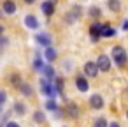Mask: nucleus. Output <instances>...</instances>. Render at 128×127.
Instances as JSON below:
<instances>
[{
	"mask_svg": "<svg viewBox=\"0 0 128 127\" xmlns=\"http://www.w3.org/2000/svg\"><path fill=\"white\" fill-rule=\"evenodd\" d=\"M112 60H114V64H116L118 67H124L126 62H128V55H126L124 48L114 46V48H112Z\"/></svg>",
	"mask_w": 128,
	"mask_h": 127,
	"instance_id": "nucleus-1",
	"label": "nucleus"
},
{
	"mask_svg": "<svg viewBox=\"0 0 128 127\" xmlns=\"http://www.w3.org/2000/svg\"><path fill=\"white\" fill-rule=\"evenodd\" d=\"M96 69H98V71L107 72V71L110 69V58H109L107 55H100V57H98V60H96Z\"/></svg>",
	"mask_w": 128,
	"mask_h": 127,
	"instance_id": "nucleus-2",
	"label": "nucleus"
},
{
	"mask_svg": "<svg viewBox=\"0 0 128 127\" xmlns=\"http://www.w3.org/2000/svg\"><path fill=\"white\" fill-rule=\"evenodd\" d=\"M40 90H42V94H44V95H48L49 99H53L54 90H53V87H51V83H49L48 79H40Z\"/></svg>",
	"mask_w": 128,
	"mask_h": 127,
	"instance_id": "nucleus-3",
	"label": "nucleus"
},
{
	"mask_svg": "<svg viewBox=\"0 0 128 127\" xmlns=\"http://www.w3.org/2000/svg\"><path fill=\"white\" fill-rule=\"evenodd\" d=\"M84 74L90 76V78H95V76L98 74L96 64H95V62H86V64H84Z\"/></svg>",
	"mask_w": 128,
	"mask_h": 127,
	"instance_id": "nucleus-4",
	"label": "nucleus"
},
{
	"mask_svg": "<svg viewBox=\"0 0 128 127\" xmlns=\"http://www.w3.org/2000/svg\"><path fill=\"white\" fill-rule=\"evenodd\" d=\"M90 106H91L93 109H102V108H104V99H102L98 94H95V95L90 97Z\"/></svg>",
	"mask_w": 128,
	"mask_h": 127,
	"instance_id": "nucleus-5",
	"label": "nucleus"
},
{
	"mask_svg": "<svg viewBox=\"0 0 128 127\" xmlns=\"http://www.w3.org/2000/svg\"><path fill=\"white\" fill-rule=\"evenodd\" d=\"M100 32H102V25H100V23H93V25L90 27V34H91L93 41H98V39H100Z\"/></svg>",
	"mask_w": 128,
	"mask_h": 127,
	"instance_id": "nucleus-6",
	"label": "nucleus"
},
{
	"mask_svg": "<svg viewBox=\"0 0 128 127\" xmlns=\"http://www.w3.org/2000/svg\"><path fill=\"white\" fill-rule=\"evenodd\" d=\"M35 41H37L39 44L46 46V48H49V44H51V37H49L48 34H37V35H35Z\"/></svg>",
	"mask_w": 128,
	"mask_h": 127,
	"instance_id": "nucleus-7",
	"label": "nucleus"
},
{
	"mask_svg": "<svg viewBox=\"0 0 128 127\" xmlns=\"http://www.w3.org/2000/svg\"><path fill=\"white\" fill-rule=\"evenodd\" d=\"M42 13H44L46 16H51V14H54V4L51 2V0H46V2L42 4Z\"/></svg>",
	"mask_w": 128,
	"mask_h": 127,
	"instance_id": "nucleus-8",
	"label": "nucleus"
},
{
	"mask_svg": "<svg viewBox=\"0 0 128 127\" xmlns=\"http://www.w3.org/2000/svg\"><path fill=\"white\" fill-rule=\"evenodd\" d=\"M25 25H26L28 28H32V30L39 28V21H37V18H35V16H32V14H28V16L25 18Z\"/></svg>",
	"mask_w": 128,
	"mask_h": 127,
	"instance_id": "nucleus-9",
	"label": "nucleus"
},
{
	"mask_svg": "<svg viewBox=\"0 0 128 127\" xmlns=\"http://www.w3.org/2000/svg\"><path fill=\"white\" fill-rule=\"evenodd\" d=\"M76 85H77V88H79V92H88V88H90V85H88V81H86V78H82V76H79V78H76Z\"/></svg>",
	"mask_w": 128,
	"mask_h": 127,
	"instance_id": "nucleus-10",
	"label": "nucleus"
},
{
	"mask_svg": "<svg viewBox=\"0 0 128 127\" xmlns=\"http://www.w3.org/2000/svg\"><path fill=\"white\" fill-rule=\"evenodd\" d=\"M4 13L6 14H14L16 13V4L12 2V0H6L4 2Z\"/></svg>",
	"mask_w": 128,
	"mask_h": 127,
	"instance_id": "nucleus-11",
	"label": "nucleus"
},
{
	"mask_svg": "<svg viewBox=\"0 0 128 127\" xmlns=\"http://www.w3.org/2000/svg\"><path fill=\"white\" fill-rule=\"evenodd\" d=\"M116 34V30L110 27V25H102V32H100V37H112Z\"/></svg>",
	"mask_w": 128,
	"mask_h": 127,
	"instance_id": "nucleus-12",
	"label": "nucleus"
},
{
	"mask_svg": "<svg viewBox=\"0 0 128 127\" xmlns=\"http://www.w3.org/2000/svg\"><path fill=\"white\" fill-rule=\"evenodd\" d=\"M42 72H44V76H46L44 79H48V81H51V79L54 78V69H53L51 65H44V67H42Z\"/></svg>",
	"mask_w": 128,
	"mask_h": 127,
	"instance_id": "nucleus-13",
	"label": "nucleus"
},
{
	"mask_svg": "<svg viewBox=\"0 0 128 127\" xmlns=\"http://www.w3.org/2000/svg\"><path fill=\"white\" fill-rule=\"evenodd\" d=\"M67 113H68V116H72V118H77V116H79V108H77L74 102H70V104L67 106Z\"/></svg>",
	"mask_w": 128,
	"mask_h": 127,
	"instance_id": "nucleus-14",
	"label": "nucleus"
},
{
	"mask_svg": "<svg viewBox=\"0 0 128 127\" xmlns=\"http://www.w3.org/2000/svg\"><path fill=\"white\" fill-rule=\"evenodd\" d=\"M107 6L112 13H118L121 9V4H119V0H107Z\"/></svg>",
	"mask_w": 128,
	"mask_h": 127,
	"instance_id": "nucleus-15",
	"label": "nucleus"
},
{
	"mask_svg": "<svg viewBox=\"0 0 128 127\" xmlns=\"http://www.w3.org/2000/svg\"><path fill=\"white\" fill-rule=\"evenodd\" d=\"M44 57H46V60H49V62H53L54 58H56V51L49 46V48H46V53H44Z\"/></svg>",
	"mask_w": 128,
	"mask_h": 127,
	"instance_id": "nucleus-16",
	"label": "nucleus"
},
{
	"mask_svg": "<svg viewBox=\"0 0 128 127\" xmlns=\"http://www.w3.org/2000/svg\"><path fill=\"white\" fill-rule=\"evenodd\" d=\"M18 88L21 90V94H23V95H32V87H30L28 83H21Z\"/></svg>",
	"mask_w": 128,
	"mask_h": 127,
	"instance_id": "nucleus-17",
	"label": "nucleus"
},
{
	"mask_svg": "<svg viewBox=\"0 0 128 127\" xmlns=\"http://www.w3.org/2000/svg\"><path fill=\"white\" fill-rule=\"evenodd\" d=\"M42 67H44V64H42V58L37 55V57L34 58V69H35V71H42Z\"/></svg>",
	"mask_w": 128,
	"mask_h": 127,
	"instance_id": "nucleus-18",
	"label": "nucleus"
},
{
	"mask_svg": "<svg viewBox=\"0 0 128 127\" xmlns=\"http://www.w3.org/2000/svg\"><path fill=\"white\" fill-rule=\"evenodd\" d=\"M109 123H107V120L104 118V116H100V118H96L95 120V123H93V127H107Z\"/></svg>",
	"mask_w": 128,
	"mask_h": 127,
	"instance_id": "nucleus-19",
	"label": "nucleus"
},
{
	"mask_svg": "<svg viewBox=\"0 0 128 127\" xmlns=\"http://www.w3.org/2000/svg\"><path fill=\"white\" fill-rule=\"evenodd\" d=\"M46 108H48V109H51V111H56V109H58V106H56L54 99H48V101H46Z\"/></svg>",
	"mask_w": 128,
	"mask_h": 127,
	"instance_id": "nucleus-20",
	"label": "nucleus"
},
{
	"mask_svg": "<svg viewBox=\"0 0 128 127\" xmlns=\"http://www.w3.org/2000/svg\"><path fill=\"white\" fill-rule=\"evenodd\" d=\"M44 118H46V116H44V113H42V111H35V113H34V120H35L37 123H42V122H44Z\"/></svg>",
	"mask_w": 128,
	"mask_h": 127,
	"instance_id": "nucleus-21",
	"label": "nucleus"
},
{
	"mask_svg": "<svg viewBox=\"0 0 128 127\" xmlns=\"http://www.w3.org/2000/svg\"><path fill=\"white\" fill-rule=\"evenodd\" d=\"M56 85H54V88H56V92H63V79L62 78H56V81H54Z\"/></svg>",
	"mask_w": 128,
	"mask_h": 127,
	"instance_id": "nucleus-22",
	"label": "nucleus"
},
{
	"mask_svg": "<svg viewBox=\"0 0 128 127\" xmlns=\"http://www.w3.org/2000/svg\"><path fill=\"white\" fill-rule=\"evenodd\" d=\"M14 109H16V113H18V115H23V113H25V104H21V102H16Z\"/></svg>",
	"mask_w": 128,
	"mask_h": 127,
	"instance_id": "nucleus-23",
	"label": "nucleus"
},
{
	"mask_svg": "<svg viewBox=\"0 0 128 127\" xmlns=\"http://www.w3.org/2000/svg\"><path fill=\"white\" fill-rule=\"evenodd\" d=\"M90 16L98 18V16H100V9H98V7H91V9H90Z\"/></svg>",
	"mask_w": 128,
	"mask_h": 127,
	"instance_id": "nucleus-24",
	"label": "nucleus"
},
{
	"mask_svg": "<svg viewBox=\"0 0 128 127\" xmlns=\"http://www.w3.org/2000/svg\"><path fill=\"white\" fill-rule=\"evenodd\" d=\"M11 81H12V85H14V87H20V85H21V79H20V76H18V74H14V76L11 78Z\"/></svg>",
	"mask_w": 128,
	"mask_h": 127,
	"instance_id": "nucleus-25",
	"label": "nucleus"
},
{
	"mask_svg": "<svg viewBox=\"0 0 128 127\" xmlns=\"http://www.w3.org/2000/svg\"><path fill=\"white\" fill-rule=\"evenodd\" d=\"M6 99H7V94L4 90H0V109H2V104L6 102Z\"/></svg>",
	"mask_w": 128,
	"mask_h": 127,
	"instance_id": "nucleus-26",
	"label": "nucleus"
},
{
	"mask_svg": "<svg viewBox=\"0 0 128 127\" xmlns=\"http://www.w3.org/2000/svg\"><path fill=\"white\" fill-rule=\"evenodd\" d=\"M6 127H20V123H16V122H9Z\"/></svg>",
	"mask_w": 128,
	"mask_h": 127,
	"instance_id": "nucleus-27",
	"label": "nucleus"
},
{
	"mask_svg": "<svg viewBox=\"0 0 128 127\" xmlns=\"http://www.w3.org/2000/svg\"><path fill=\"white\" fill-rule=\"evenodd\" d=\"M6 43H7V39H4V37H0V46H4Z\"/></svg>",
	"mask_w": 128,
	"mask_h": 127,
	"instance_id": "nucleus-28",
	"label": "nucleus"
},
{
	"mask_svg": "<svg viewBox=\"0 0 128 127\" xmlns=\"http://www.w3.org/2000/svg\"><path fill=\"white\" fill-rule=\"evenodd\" d=\"M107 127H119V123H118V122H112V123H110V125H107Z\"/></svg>",
	"mask_w": 128,
	"mask_h": 127,
	"instance_id": "nucleus-29",
	"label": "nucleus"
},
{
	"mask_svg": "<svg viewBox=\"0 0 128 127\" xmlns=\"http://www.w3.org/2000/svg\"><path fill=\"white\" fill-rule=\"evenodd\" d=\"M123 28H124V30H128V20H126V21L123 23Z\"/></svg>",
	"mask_w": 128,
	"mask_h": 127,
	"instance_id": "nucleus-30",
	"label": "nucleus"
},
{
	"mask_svg": "<svg viewBox=\"0 0 128 127\" xmlns=\"http://www.w3.org/2000/svg\"><path fill=\"white\" fill-rule=\"evenodd\" d=\"M25 2H26V4H34V2H35V0H25Z\"/></svg>",
	"mask_w": 128,
	"mask_h": 127,
	"instance_id": "nucleus-31",
	"label": "nucleus"
},
{
	"mask_svg": "<svg viewBox=\"0 0 128 127\" xmlns=\"http://www.w3.org/2000/svg\"><path fill=\"white\" fill-rule=\"evenodd\" d=\"M2 30H4V28H2V27H0V35H2Z\"/></svg>",
	"mask_w": 128,
	"mask_h": 127,
	"instance_id": "nucleus-32",
	"label": "nucleus"
},
{
	"mask_svg": "<svg viewBox=\"0 0 128 127\" xmlns=\"http://www.w3.org/2000/svg\"><path fill=\"white\" fill-rule=\"evenodd\" d=\"M126 94H128V88H126Z\"/></svg>",
	"mask_w": 128,
	"mask_h": 127,
	"instance_id": "nucleus-33",
	"label": "nucleus"
},
{
	"mask_svg": "<svg viewBox=\"0 0 128 127\" xmlns=\"http://www.w3.org/2000/svg\"><path fill=\"white\" fill-rule=\"evenodd\" d=\"M126 118H128V113H126Z\"/></svg>",
	"mask_w": 128,
	"mask_h": 127,
	"instance_id": "nucleus-34",
	"label": "nucleus"
}]
</instances>
